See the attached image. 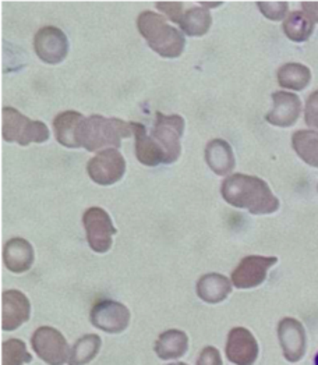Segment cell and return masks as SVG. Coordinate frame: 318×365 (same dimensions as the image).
Returning <instances> with one entry per match:
<instances>
[{
	"label": "cell",
	"mask_w": 318,
	"mask_h": 365,
	"mask_svg": "<svg viewBox=\"0 0 318 365\" xmlns=\"http://www.w3.org/2000/svg\"><path fill=\"white\" fill-rule=\"evenodd\" d=\"M83 223L91 250L98 254L108 252L113 243V236L118 233L108 212L99 207H93L84 212Z\"/></svg>",
	"instance_id": "7"
},
{
	"label": "cell",
	"mask_w": 318,
	"mask_h": 365,
	"mask_svg": "<svg viewBox=\"0 0 318 365\" xmlns=\"http://www.w3.org/2000/svg\"><path fill=\"white\" fill-rule=\"evenodd\" d=\"M195 365H222V359L220 351L215 347H205L200 353Z\"/></svg>",
	"instance_id": "31"
},
{
	"label": "cell",
	"mask_w": 318,
	"mask_h": 365,
	"mask_svg": "<svg viewBox=\"0 0 318 365\" xmlns=\"http://www.w3.org/2000/svg\"><path fill=\"white\" fill-rule=\"evenodd\" d=\"M3 262L13 274H24L34 264V248L26 239L14 237L3 247Z\"/></svg>",
	"instance_id": "16"
},
{
	"label": "cell",
	"mask_w": 318,
	"mask_h": 365,
	"mask_svg": "<svg viewBox=\"0 0 318 365\" xmlns=\"http://www.w3.org/2000/svg\"><path fill=\"white\" fill-rule=\"evenodd\" d=\"M261 13L272 21L284 20L287 13V1H257Z\"/></svg>",
	"instance_id": "28"
},
{
	"label": "cell",
	"mask_w": 318,
	"mask_h": 365,
	"mask_svg": "<svg viewBox=\"0 0 318 365\" xmlns=\"http://www.w3.org/2000/svg\"><path fill=\"white\" fill-rule=\"evenodd\" d=\"M169 365H188V364H185V363H173V364H169Z\"/></svg>",
	"instance_id": "34"
},
{
	"label": "cell",
	"mask_w": 318,
	"mask_h": 365,
	"mask_svg": "<svg viewBox=\"0 0 318 365\" xmlns=\"http://www.w3.org/2000/svg\"><path fill=\"white\" fill-rule=\"evenodd\" d=\"M314 364L318 365V353L317 356H316V359H314Z\"/></svg>",
	"instance_id": "33"
},
{
	"label": "cell",
	"mask_w": 318,
	"mask_h": 365,
	"mask_svg": "<svg viewBox=\"0 0 318 365\" xmlns=\"http://www.w3.org/2000/svg\"><path fill=\"white\" fill-rule=\"evenodd\" d=\"M87 172L93 182L99 185H112L126 173V159L115 148H108L87 163Z\"/></svg>",
	"instance_id": "8"
},
{
	"label": "cell",
	"mask_w": 318,
	"mask_h": 365,
	"mask_svg": "<svg viewBox=\"0 0 318 365\" xmlns=\"http://www.w3.org/2000/svg\"><path fill=\"white\" fill-rule=\"evenodd\" d=\"M232 292L230 280L220 274H207L197 282V296L210 304L223 302Z\"/></svg>",
	"instance_id": "18"
},
{
	"label": "cell",
	"mask_w": 318,
	"mask_h": 365,
	"mask_svg": "<svg viewBox=\"0 0 318 365\" xmlns=\"http://www.w3.org/2000/svg\"><path fill=\"white\" fill-rule=\"evenodd\" d=\"M3 365H24L32 361V356L27 351V347L23 340L10 339L3 341Z\"/></svg>",
	"instance_id": "27"
},
{
	"label": "cell",
	"mask_w": 318,
	"mask_h": 365,
	"mask_svg": "<svg viewBox=\"0 0 318 365\" xmlns=\"http://www.w3.org/2000/svg\"><path fill=\"white\" fill-rule=\"evenodd\" d=\"M134 138H135V156L140 163L145 166H158L165 163V153L155 143V140L148 135L145 125L134 123Z\"/></svg>",
	"instance_id": "17"
},
{
	"label": "cell",
	"mask_w": 318,
	"mask_h": 365,
	"mask_svg": "<svg viewBox=\"0 0 318 365\" xmlns=\"http://www.w3.org/2000/svg\"><path fill=\"white\" fill-rule=\"evenodd\" d=\"M278 336L287 361L296 363L306 353V332L303 325L293 318H284L278 327Z\"/></svg>",
	"instance_id": "14"
},
{
	"label": "cell",
	"mask_w": 318,
	"mask_h": 365,
	"mask_svg": "<svg viewBox=\"0 0 318 365\" xmlns=\"http://www.w3.org/2000/svg\"><path fill=\"white\" fill-rule=\"evenodd\" d=\"M137 29L150 48L166 59L179 58L186 46L185 35L169 26L165 17L154 11H143L137 20Z\"/></svg>",
	"instance_id": "3"
},
{
	"label": "cell",
	"mask_w": 318,
	"mask_h": 365,
	"mask_svg": "<svg viewBox=\"0 0 318 365\" xmlns=\"http://www.w3.org/2000/svg\"><path fill=\"white\" fill-rule=\"evenodd\" d=\"M303 13L313 21L318 23V1H303Z\"/></svg>",
	"instance_id": "32"
},
{
	"label": "cell",
	"mask_w": 318,
	"mask_h": 365,
	"mask_svg": "<svg viewBox=\"0 0 318 365\" xmlns=\"http://www.w3.org/2000/svg\"><path fill=\"white\" fill-rule=\"evenodd\" d=\"M185 133V119L180 115L155 113L153 138L165 153V165L176 162L182 153L180 138Z\"/></svg>",
	"instance_id": "5"
},
{
	"label": "cell",
	"mask_w": 318,
	"mask_h": 365,
	"mask_svg": "<svg viewBox=\"0 0 318 365\" xmlns=\"http://www.w3.org/2000/svg\"><path fill=\"white\" fill-rule=\"evenodd\" d=\"M226 357L235 365H253L258 357V344L246 328H235L227 335Z\"/></svg>",
	"instance_id": "13"
},
{
	"label": "cell",
	"mask_w": 318,
	"mask_h": 365,
	"mask_svg": "<svg viewBox=\"0 0 318 365\" xmlns=\"http://www.w3.org/2000/svg\"><path fill=\"white\" fill-rule=\"evenodd\" d=\"M278 262L275 257L250 255L240 261L237 268L232 272V283L237 289H253L260 286L267 272Z\"/></svg>",
	"instance_id": "11"
},
{
	"label": "cell",
	"mask_w": 318,
	"mask_h": 365,
	"mask_svg": "<svg viewBox=\"0 0 318 365\" xmlns=\"http://www.w3.org/2000/svg\"><path fill=\"white\" fill-rule=\"evenodd\" d=\"M101 350V337L86 335L80 337L70 351L68 365H87L91 363Z\"/></svg>",
	"instance_id": "25"
},
{
	"label": "cell",
	"mask_w": 318,
	"mask_h": 365,
	"mask_svg": "<svg viewBox=\"0 0 318 365\" xmlns=\"http://www.w3.org/2000/svg\"><path fill=\"white\" fill-rule=\"evenodd\" d=\"M34 51L48 64H59L68 53V39L63 31L56 27H43L35 34Z\"/></svg>",
	"instance_id": "10"
},
{
	"label": "cell",
	"mask_w": 318,
	"mask_h": 365,
	"mask_svg": "<svg viewBox=\"0 0 318 365\" xmlns=\"http://www.w3.org/2000/svg\"><path fill=\"white\" fill-rule=\"evenodd\" d=\"M304 120L307 125L318 130V91L313 92L306 102Z\"/></svg>",
	"instance_id": "30"
},
{
	"label": "cell",
	"mask_w": 318,
	"mask_h": 365,
	"mask_svg": "<svg viewBox=\"0 0 318 365\" xmlns=\"http://www.w3.org/2000/svg\"><path fill=\"white\" fill-rule=\"evenodd\" d=\"M189 337L179 329H170L160 334L155 341V353L160 360H173L186 354Z\"/></svg>",
	"instance_id": "21"
},
{
	"label": "cell",
	"mask_w": 318,
	"mask_h": 365,
	"mask_svg": "<svg viewBox=\"0 0 318 365\" xmlns=\"http://www.w3.org/2000/svg\"><path fill=\"white\" fill-rule=\"evenodd\" d=\"M134 135V123L108 119L101 115L86 118L78 131V148L94 153L102 148H119L123 138Z\"/></svg>",
	"instance_id": "2"
},
{
	"label": "cell",
	"mask_w": 318,
	"mask_h": 365,
	"mask_svg": "<svg viewBox=\"0 0 318 365\" xmlns=\"http://www.w3.org/2000/svg\"><path fill=\"white\" fill-rule=\"evenodd\" d=\"M296 153L310 166L318 168V133L312 130L296 131L292 137Z\"/></svg>",
	"instance_id": "23"
},
{
	"label": "cell",
	"mask_w": 318,
	"mask_h": 365,
	"mask_svg": "<svg viewBox=\"0 0 318 365\" xmlns=\"http://www.w3.org/2000/svg\"><path fill=\"white\" fill-rule=\"evenodd\" d=\"M274 108L265 116L267 122L278 127H290L297 122L302 112L300 99L290 92L278 91L272 93Z\"/></svg>",
	"instance_id": "15"
},
{
	"label": "cell",
	"mask_w": 318,
	"mask_h": 365,
	"mask_svg": "<svg viewBox=\"0 0 318 365\" xmlns=\"http://www.w3.org/2000/svg\"><path fill=\"white\" fill-rule=\"evenodd\" d=\"M157 9H159V11L165 13L168 19L176 24H180L182 17L185 14L182 1H158Z\"/></svg>",
	"instance_id": "29"
},
{
	"label": "cell",
	"mask_w": 318,
	"mask_h": 365,
	"mask_svg": "<svg viewBox=\"0 0 318 365\" xmlns=\"http://www.w3.org/2000/svg\"><path fill=\"white\" fill-rule=\"evenodd\" d=\"M84 119L81 113L74 110L59 113L53 120L58 143L67 148H78V131Z\"/></svg>",
	"instance_id": "19"
},
{
	"label": "cell",
	"mask_w": 318,
	"mask_h": 365,
	"mask_svg": "<svg viewBox=\"0 0 318 365\" xmlns=\"http://www.w3.org/2000/svg\"><path fill=\"white\" fill-rule=\"evenodd\" d=\"M221 194L232 207L247 210L253 215H268L279 208V201L268 184L255 176L236 173L226 178L221 185Z\"/></svg>",
	"instance_id": "1"
},
{
	"label": "cell",
	"mask_w": 318,
	"mask_h": 365,
	"mask_svg": "<svg viewBox=\"0 0 318 365\" xmlns=\"http://www.w3.org/2000/svg\"><path fill=\"white\" fill-rule=\"evenodd\" d=\"M211 13L205 7H191L180 21V29L189 36H202L211 29Z\"/></svg>",
	"instance_id": "24"
},
{
	"label": "cell",
	"mask_w": 318,
	"mask_h": 365,
	"mask_svg": "<svg viewBox=\"0 0 318 365\" xmlns=\"http://www.w3.org/2000/svg\"><path fill=\"white\" fill-rule=\"evenodd\" d=\"M31 304L27 296L19 290H6L1 296V328L16 331L30 319Z\"/></svg>",
	"instance_id": "12"
},
{
	"label": "cell",
	"mask_w": 318,
	"mask_h": 365,
	"mask_svg": "<svg viewBox=\"0 0 318 365\" xmlns=\"http://www.w3.org/2000/svg\"><path fill=\"white\" fill-rule=\"evenodd\" d=\"M35 354L49 365H63L70 359V350L64 336L55 328L42 327L31 337Z\"/></svg>",
	"instance_id": "6"
},
{
	"label": "cell",
	"mask_w": 318,
	"mask_h": 365,
	"mask_svg": "<svg viewBox=\"0 0 318 365\" xmlns=\"http://www.w3.org/2000/svg\"><path fill=\"white\" fill-rule=\"evenodd\" d=\"M1 135L7 143L29 147L31 143L42 144L49 140V128L45 123L31 120L17 109L6 106L1 112Z\"/></svg>",
	"instance_id": "4"
},
{
	"label": "cell",
	"mask_w": 318,
	"mask_h": 365,
	"mask_svg": "<svg viewBox=\"0 0 318 365\" xmlns=\"http://www.w3.org/2000/svg\"><path fill=\"white\" fill-rule=\"evenodd\" d=\"M310 80V68L300 63H287L278 70V83L287 90L302 91L309 86Z\"/></svg>",
	"instance_id": "22"
},
{
	"label": "cell",
	"mask_w": 318,
	"mask_h": 365,
	"mask_svg": "<svg viewBox=\"0 0 318 365\" xmlns=\"http://www.w3.org/2000/svg\"><path fill=\"white\" fill-rule=\"evenodd\" d=\"M205 160L218 176H227L235 169V155L225 140H212L205 148Z\"/></svg>",
	"instance_id": "20"
},
{
	"label": "cell",
	"mask_w": 318,
	"mask_h": 365,
	"mask_svg": "<svg viewBox=\"0 0 318 365\" xmlns=\"http://www.w3.org/2000/svg\"><path fill=\"white\" fill-rule=\"evenodd\" d=\"M91 324L106 334H122L130 322L128 307L113 300H102L91 309Z\"/></svg>",
	"instance_id": "9"
},
{
	"label": "cell",
	"mask_w": 318,
	"mask_h": 365,
	"mask_svg": "<svg viewBox=\"0 0 318 365\" xmlns=\"http://www.w3.org/2000/svg\"><path fill=\"white\" fill-rule=\"evenodd\" d=\"M314 31V23L303 13L293 11L290 13L284 23V32L293 42L307 41Z\"/></svg>",
	"instance_id": "26"
}]
</instances>
